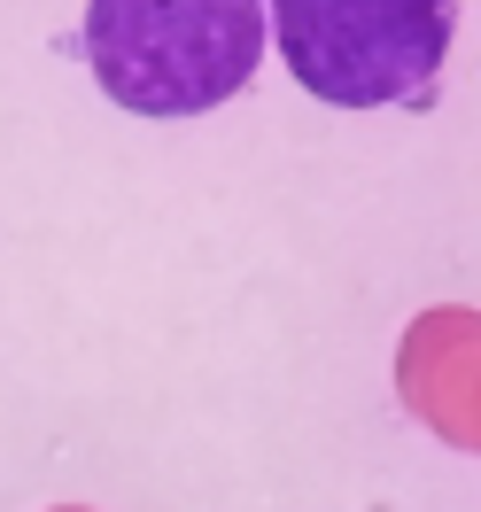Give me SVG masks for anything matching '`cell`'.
<instances>
[{
  "label": "cell",
  "mask_w": 481,
  "mask_h": 512,
  "mask_svg": "<svg viewBox=\"0 0 481 512\" xmlns=\"http://www.w3.org/2000/svg\"><path fill=\"white\" fill-rule=\"evenodd\" d=\"M264 0H86V63L132 117H202L257 78Z\"/></svg>",
  "instance_id": "6da1fadb"
},
{
  "label": "cell",
  "mask_w": 481,
  "mask_h": 512,
  "mask_svg": "<svg viewBox=\"0 0 481 512\" xmlns=\"http://www.w3.org/2000/svg\"><path fill=\"white\" fill-rule=\"evenodd\" d=\"M264 39L334 109L427 101L458 39V0H264Z\"/></svg>",
  "instance_id": "7a4b0ae2"
}]
</instances>
